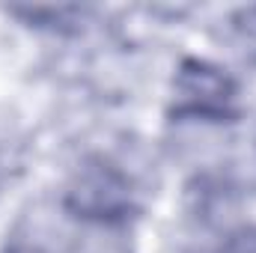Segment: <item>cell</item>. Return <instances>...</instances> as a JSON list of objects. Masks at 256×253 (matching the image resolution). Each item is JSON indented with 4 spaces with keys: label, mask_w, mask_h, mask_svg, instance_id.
Returning <instances> with one entry per match:
<instances>
[{
    "label": "cell",
    "mask_w": 256,
    "mask_h": 253,
    "mask_svg": "<svg viewBox=\"0 0 256 253\" xmlns=\"http://www.w3.org/2000/svg\"><path fill=\"white\" fill-rule=\"evenodd\" d=\"M236 84L212 63L188 60L176 74V114L202 120H230L236 114Z\"/></svg>",
    "instance_id": "cell-2"
},
{
    "label": "cell",
    "mask_w": 256,
    "mask_h": 253,
    "mask_svg": "<svg viewBox=\"0 0 256 253\" xmlns=\"http://www.w3.org/2000/svg\"><path fill=\"white\" fill-rule=\"evenodd\" d=\"M66 208L96 224H126L137 212L128 176L104 161H92L78 170L66 190Z\"/></svg>",
    "instance_id": "cell-1"
},
{
    "label": "cell",
    "mask_w": 256,
    "mask_h": 253,
    "mask_svg": "<svg viewBox=\"0 0 256 253\" xmlns=\"http://www.w3.org/2000/svg\"><path fill=\"white\" fill-rule=\"evenodd\" d=\"M220 253H256V230H244V232L232 236Z\"/></svg>",
    "instance_id": "cell-3"
}]
</instances>
